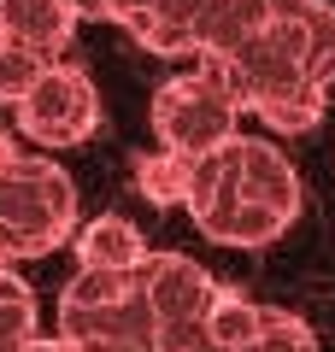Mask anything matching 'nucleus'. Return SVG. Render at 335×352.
<instances>
[{
	"label": "nucleus",
	"instance_id": "obj_7",
	"mask_svg": "<svg viewBox=\"0 0 335 352\" xmlns=\"http://www.w3.org/2000/svg\"><path fill=\"white\" fill-rule=\"evenodd\" d=\"M59 340H71L77 352H159V329L141 305V288L130 300L106 305V311L59 317Z\"/></svg>",
	"mask_w": 335,
	"mask_h": 352
},
{
	"label": "nucleus",
	"instance_id": "obj_1",
	"mask_svg": "<svg viewBox=\"0 0 335 352\" xmlns=\"http://www.w3.org/2000/svg\"><path fill=\"white\" fill-rule=\"evenodd\" d=\"M212 71H223L236 106L253 112L271 135H306L323 124L335 82V6L329 0H276L271 24Z\"/></svg>",
	"mask_w": 335,
	"mask_h": 352
},
{
	"label": "nucleus",
	"instance_id": "obj_5",
	"mask_svg": "<svg viewBox=\"0 0 335 352\" xmlns=\"http://www.w3.org/2000/svg\"><path fill=\"white\" fill-rule=\"evenodd\" d=\"M136 288L153 329H159V352H194L206 340V311L223 282L206 276L188 252H153L136 270Z\"/></svg>",
	"mask_w": 335,
	"mask_h": 352
},
{
	"label": "nucleus",
	"instance_id": "obj_16",
	"mask_svg": "<svg viewBox=\"0 0 335 352\" xmlns=\"http://www.w3.org/2000/svg\"><path fill=\"white\" fill-rule=\"evenodd\" d=\"M24 352H77V346H71V340H59V335H36Z\"/></svg>",
	"mask_w": 335,
	"mask_h": 352
},
{
	"label": "nucleus",
	"instance_id": "obj_6",
	"mask_svg": "<svg viewBox=\"0 0 335 352\" xmlns=\"http://www.w3.org/2000/svg\"><path fill=\"white\" fill-rule=\"evenodd\" d=\"M100 129V88L83 65L53 59L18 100V135L41 147H77Z\"/></svg>",
	"mask_w": 335,
	"mask_h": 352
},
{
	"label": "nucleus",
	"instance_id": "obj_12",
	"mask_svg": "<svg viewBox=\"0 0 335 352\" xmlns=\"http://www.w3.org/2000/svg\"><path fill=\"white\" fill-rule=\"evenodd\" d=\"M188 176H194V159H176L165 147H153V153L136 159V188L153 206H183L188 200Z\"/></svg>",
	"mask_w": 335,
	"mask_h": 352
},
{
	"label": "nucleus",
	"instance_id": "obj_18",
	"mask_svg": "<svg viewBox=\"0 0 335 352\" xmlns=\"http://www.w3.org/2000/svg\"><path fill=\"white\" fill-rule=\"evenodd\" d=\"M194 352H212V346H206V340H200V346H194Z\"/></svg>",
	"mask_w": 335,
	"mask_h": 352
},
{
	"label": "nucleus",
	"instance_id": "obj_17",
	"mask_svg": "<svg viewBox=\"0 0 335 352\" xmlns=\"http://www.w3.org/2000/svg\"><path fill=\"white\" fill-rule=\"evenodd\" d=\"M24 288V282H18V270H0V300H6V294H18Z\"/></svg>",
	"mask_w": 335,
	"mask_h": 352
},
{
	"label": "nucleus",
	"instance_id": "obj_15",
	"mask_svg": "<svg viewBox=\"0 0 335 352\" xmlns=\"http://www.w3.org/2000/svg\"><path fill=\"white\" fill-rule=\"evenodd\" d=\"M153 0H112V24H130L136 12H148Z\"/></svg>",
	"mask_w": 335,
	"mask_h": 352
},
{
	"label": "nucleus",
	"instance_id": "obj_14",
	"mask_svg": "<svg viewBox=\"0 0 335 352\" xmlns=\"http://www.w3.org/2000/svg\"><path fill=\"white\" fill-rule=\"evenodd\" d=\"M41 71H48V59H41V53H30L18 36H6V30H0V106H18Z\"/></svg>",
	"mask_w": 335,
	"mask_h": 352
},
{
	"label": "nucleus",
	"instance_id": "obj_8",
	"mask_svg": "<svg viewBox=\"0 0 335 352\" xmlns=\"http://www.w3.org/2000/svg\"><path fill=\"white\" fill-rule=\"evenodd\" d=\"M71 247H77V270H106V276H136L141 264L153 258L148 235H141L130 217H118V212L88 217Z\"/></svg>",
	"mask_w": 335,
	"mask_h": 352
},
{
	"label": "nucleus",
	"instance_id": "obj_11",
	"mask_svg": "<svg viewBox=\"0 0 335 352\" xmlns=\"http://www.w3.org/2000/svg\"><path fill=\"white\" fill-rule=\"evenodd\" d=\"M259 329H265V305L253 300V294L218 288V300H212V311H206V346L212 352H241Z\"/></svg>",
	"mask_w": 335,
	"mask_h": 352
},
{
	"label": "nucleus",
	"instance_id": "obj_4",
	"mask_svg": "<svg viewBox=\"0 0 335 352\" xmlns=\"http://www.w3.org/2000/svg\"><path fill=\"white\" fill-rule=\"evenodd\" d=\"M236 124H241V106L230 94V82H223V71H212V65H194V71L171 76L153 94V135L176 159H206V153H218L223 141L241 135Z\"/></svg>",
	"mask_w": 335,
	"mask_h": 352
},
{
	"label": "nucleus",
	"instance_id": "obj_2",
	"mask_svg": "<svg viewBox=\"0 0 335 352\" xmlns=\"http://www.w3.org/2000/svg\"><path fill=\"white\" fill-rule=\"evenodd\" d=\"M183 206L194 229L218 247H271L276 235L294 229L306 194H300V170L276 141L236 135L218 153L194 159Z\"/></svg>",
	"mask_w": 335,
	"mask_h": 352
},
{
	"label": "nucleus",
	"instance_id": "obj_3",
	"mask_svg": "<svg viewBox=\"0 0 335 352\" xmlns=\"http://www.w3.org/2000/svg\"><path fill=\"white\" fill-rule=\"evenodd\" d=\"M65 241H77V182L48 153H18V135H0V270Z\"/></svg>",
	"mask_w": 335,
	"mask_h": 352
},
{
	"label": "nucleus",
	"instance_id": "obj_10",
	"mask_svg": "<svg viewBox=\"0 0 335 352\" xmlns=\"http://www.w3.org/2000/svg\"><path fill=\"white\" fill-rule=\"evenodd\" d=\"M0 30L53 65V59H65V47L77 36V12L65 0H0Z\"/></svg>",
	"mask_w": 335,
	"mask_h": 352
},
{
	"label": "nucleus",
	"instance_id": "obj_9",
	"mask_svg": "<svg viewBox=\"0 0 335 352\" xmlns=\"http://www.w3.org/2000/svg\"><path fill=\"white\" fill-rule=\"evenodd\" d=\"M212 12H218V0H153L148 12H136L124 30L148 53H159V59H183V53L200 47V30H206Z\"/></svg>",
	"mask_w": 335,
	"mask_h": 352
},
{
	"label": "nucleus",
	"instance_id": "obj_13",
	"mask_svg": "<svg viewBox=\"0 0 335 352\" xmlns=\"http://www.w3.org/2000/svg\"><path fill=\"white\" fill-rule=\"evenodd\" d=\"M241 352H318V335H312L306 317L283 311V305H265V329Z\"/></svg>",
	"mask_w": 335,
	"mask_h": 352
}]
</instances>
